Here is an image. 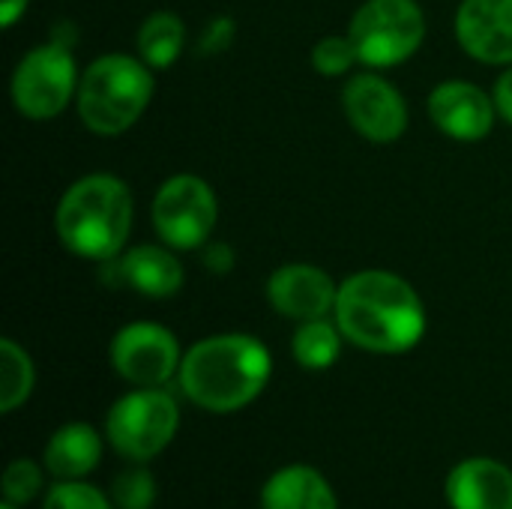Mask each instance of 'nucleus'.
I'll list each match as a JSON object with an SVG mask.
<instances>
[{"instance_id":"f257e3e1","label":"nucleus","mask_w":512,"mask_h":509,"mask_svg":"<svg viewBox=\"0 0 512 509\" xmlns=\"http://www.w3.org/2000/svg\"><path fill=\"white\" fill-rule=\"evenodd\" d=\"M336 327L372 354H405L426 333V309L417 291L384 270H363L336 294Z\"/></svg>"},{"instance_id":"f03ea898","label":"nucleus","mask_w":512,"mask_h":509,"mask_svg":"<svg viewBox=\"0 0 512 509\" xmlns=\"http://www.w3.org/2000/svg\"><path fill=\"white\" fill-rule=\"evenodd\" d=\"M273 372L270 351L243 333L210 336L192 345L180 363V390L198 408L213 414H231L252 405Z\"/></svg>"},{"instance_id":"7ed1b4c3","label":"nucleus","mask_w":512,"mask_h":509,"mask_svg":"<svg viewBox=\"0 0 512 509\" xmlns=\"http://www.w3.org/2000/svg\"><path fill=\"white\" fill-rule=\"evenodd\" d=\"M132 228L129 186L111 174L81 177L66 189L57 207V234L63 246L90 261H111Z\"/></svg>"},{"instance_id":"20e7f679","label":"nucleus","mask_w":512,"mask_h":509,"mask_svg":"<svg viewBox=\"0 0 512 509\" xmlns=\"http://www.w3.org/2000/svg\"><path fill=\"white\" fill-rule=\"evenodd\" d=\"M153 75L144 60L105 54L78 81V114L96 135H120L147 111Z\"/></svg>"},{"instance_id":"39448f33","label":"nucleus","mask_w":512,"mask_h":509,"mask_svg":"<svg viewBox=\"0 0 512 509\" xmlns=\"http://www.w3.org/2000/svg\"><path fill=\"white\" fill-rule=\"evenodd\" d=\"M180 408L162 387H138L120 396L105 420V438L129 462L156 459L177 435Z\"/></svg>"},{"instance_id":"423d86ee","label":"nucleus","mask_w":512,"mask_h":509,"mask_svg":"<svg viewBox=\"0 0 512 509\" xmlns=\"http://www.w3.org/2000/svg\"><path fill=\"white\" fill-rule=\"evenodd\" d=\"M360 63L399 66L408 60L426 36L423 9L414 0H366L348 27Z\"/></svg>"},{"instance_id":"0eeeda50","label":"nucleus","mask_w":512,"mask_h":509,"mask_svg":"<svg viewBox=\"0 0 512 509\" xmlns=\"http://www.w3.org/2000/svg\"><path fill=\"white\" fill-rule=\"evenodd\" d=\"M219 204L213 189L195 174L165 180L153 198V225L171 249H198L216 228Z\"/></svg>"},{"instance_id":"6e6552de","label":"nucleus","mask_w":512,"mask_h":509,"mask_svg":"<svg viewBox=\"0 0 512 509\" xmlns=\"http://www.w3.org/2000/svg\"><path fill=\"white\" fill-rule=\"evenodd\" d=\"M78 75L75 60L66 45L48 42L33 48L12 75V102L15 108L30 120H48L57 117L72 93H75Z\"/></svg>"},{"instance_id":"1a4fd4ad","label":"nucleus","mask_w":512,"mask_h":509,"mask_svg":"<svg viewBox=\"0 0 512 509\" xmlns=\"http://www.w3.org/2000/svg\"><path fill=\"white\" fill-rule=\"evenodd\" d=\"M180 363L174 333L159 324H129L111 342V366L132 387H162L180 372Z\"/></svg>"},{"instance_id":"9d476101","label":"nucleus","mask_w":512,"mask_h":509,"mask_svg":"<svg viewBox=\"0 0 512 509\" xmlns=\"http://www.w3.org/2000/svg\"><path fill=\"white\" fill-rule=\"evenodd\" d=\"M342 105L348 123L375 144H390L402 138L408 126V108L399 90L378 75H354L345 84Z\"/></svg>"},{"instance_id":"9b49d317","label":"nucleus","mask_w":512,"mask_h":509,"mask_svg":"<svg viewBox=\"0 0 512 509\" xmlns=\"http://www.w3.org/2000/svg\"><path fill=\"white\" fill-rule=\"evenodd\" d=\"M495 99H489L477 84L447 81L429 96L432 123L456 141H480L495 126Z\"/></svg>"},{"instance_id":"f8f14e48","label":"nucleus","mask_w":512,"mask_h":509,"mask_svg":"<svg viewBox=\"0 0 512 509\" xmlns=\"http://www.w3.org/2000/svg\"><path fill=\"white\" fill-rule=\"evenodd\" d=\"M336 294L339 288L333 285V279L312 264H285L267 282V297L273 309L294 321L327 318L330 309H336Z\"/></svg>"},{"instance_id":"ddd939ff","label":"nucleus","mask_w":512,"mask_h":509,"mask_svg":"<svg viewBox=\"0 0 512 509\" xmlns=\"http://www.w3.org/2000/svg\"><path fill=\"white\" fill-rule=\"evenodd\" d=\"M456 36L474 60L512 63V0H465Z\"/></svg>"},{"instance_id":"4468645a","label":"nucleus","mask_w":512,"mask_h":509,"mask_svg":"<svg viewBox=\"0 0 512 509\" xmlns=\"http://www.w3.org/2000/svg\"><path fill=\"white\" fill-rule=\"evenodd\" d=\"M105 282L114 288H132L153 300H165L183 288V267L162 246H135L105 267Z\"/></svg>"},{"instance_id":"2eb2a0df","label":"nucleus","mask_w":512,"mask_h":509,"mask_svg":"<svg viewBox=\"0 0 512 509\" xmlns=\"http://www.w3.org/2000/svg\"><path fill=\"white\" fill-rule=\"evenodd\" d=\"M453 509H512V471L498 459H465L444 483Z\"/></svg>"},{"instance_id":"dca6fc26","label":"nucleus","mask_w":512,"mask_h":509,"mask_svg":"<svg viewBox=\"0 0 512 509\" xmlns=\"http://www.w3.org/2000/svg\"><path fill=\"white\" fill-rule=\"evenodd\" d=\"M264 509H339L336 492L312 465H285L261 489Z\"/></svg>"},{"instance_id":"f3484780","label":"nucleus","mask_w":512,"mask_h":509,"mask_svg":"<svg viewBox=\"0 0 512 509\" xmlns=\"http://www.w3.org/2000/svg\"><path fill=\"white\" fill-rule=\"evenodd\" d=\"M42 459L54 480H84L102 459V438L87 423H66L51 435Z\"/></svg>"},{"instance_id":"a211bd4d","label":"nucleus","mask_w":512,"mask_h":509,"mask_svg":"<svg viewBox=\"0 0 512 509\" xmlns=\"http://www.w3.org/2000/svg\"><path fill=\"white\" fill-rule=\"evenodd\" d=\"M186 42V27L174 12H156L150 15L138 30V54L150 69L171 66Z\"/></svg>"},{"instance_id":"6ab92c4d","label":"nucleus","mask_w":512,"mask_h":509,"mask_svg":"<svg viewBox=\"0 0 512 509\" xmlns=\"http://www.w3.org/2000/svg\"><path fill=\"white\" fill-rule=\"evenodd\" d=\"M291 348H294V360L303 369H312V372L330 369L339 360V351H342V330L333 327L324 318L303 321V327L294 333Z\"/></svg>"},{"instance_id":"aec40b11","label":"nucleus","mask_w":512,"mask_h":509,"mask_svg":"<svg viewBox=\"0 0 512 509\" xmlns=\"http://www.w3.org/2000/svg\"><path fill=\"white\" fill-rule=\"evenodd\" d=\"M33 363L27 357V351L21 345H15L12 339L0 342V411L12 414L15 408H21L30 393H33Z\"/></svg>"},{"instance_id":"412c9836","label":"nucleus","mask_w":512,"mask_h":509,"mask_svg":"<svg viewBox=\"0 0 512 509\" xmlns=\"http://www.w3.org/2000/svg\"><path fill=\"white\" fill-rule=\"evenodd\" d=\"M156 495H159L156 480L141 465H132V468L120 471L111 480V504H114V509H153Z\"/></svg>"},{"instance_id":"4be33fe9","label":"nucleus","mask_w":512,"mask_h":509,"mask_svg":"<svg viewBox=\"0 0 512 509\" xmlns=\"http://www.w3.org/2000/svg\"><path fill=\"white\" fill-rule=\"evenodd\" d=\"M42 509H114V504L111 495L84 480H57V486L48 489Z\"/></svg>"},{"instance_id":"5701e85b","label":"nucleus","mask_w":512,"mask_h":509,"mask_svg":"<svg viewBox=\"0 0 512 509\" xmlns=\"http://www.w3.org/2000/svg\"><path fill=\"white\" fill-rule=\"evenodd\" d=\"M42 468L30 459H15L3 474V504L24 507L42 492Z\"/></svg>"},{"instance_id":"b1692460","label":"nucleus","mask_w":512,"mask_h":509,"mask_svg":"<svg viewBox=\"0 0 512 509\" xmlns=\"http://www.w3.org/2000/svg\"><path fill=\"white\" fill-rule=\"evenodd\" d=\"M357 48L351 42V36H324L315 48H312V66L333 78V75H345L354 63H357Z\"/></svg>"},{"instance_id":"393cba45","label":"nucleus","mask_w":512,"mask_h":509,"mask_svg":"<svg viewBox=\"0 0 512 509\" xmlns=\"http://www.w3.org/2000/svg\"><path fill=\"white\" fill-rule=\"evenodd\" d=\"M234 39V21L231 18H216L210 21V27L204 30V39H201V51L204 54H219L231 45Z\"/></svg>"},{"instance_id":"a878e982","label":"nucleus","mask_w":512,"mask_h":509,"mask_svg":"<svg viewBox=\"0 0 512 509\" xmlns=\"http://www.w3.org/2000/svg\"><path fill=\"white\" fill-rule=\"evenodd\" d=\"M495 105H498V114H504V120L512 126V69L504 72V78L495 87Z\"/></svg>"},{"instance_id":"bb28decb","label":"nucleus","mask_w":512,"mask_h":509,"mask_svg":"<svg viewBox=\"0 0 512 509\" xmlns=\"http://www.w3.org/2000/svg\"><path fill=\"white\" fill-rule=\"evenodd\" d=\"M204 261H207V267L216 273H225V270H231V264H234V255H231V249L225 246V243H213L210 249H207V255H204Z\"/></svg>"},{"instance_id":"cd10ccee","label":"nucleus","mask_w":512,"mask_h":509,"mask_svg":"<svg viewBox=\"0 0 512 509\" xmlns=\"http://www.w3.org/2000/svg\"><path fill=\"white\" fill-rule=\"evenodd\" d=\"M24 6H27V0H0V24L9 27L24 12Z\"/></svg>"},{"instance_id":"c85d7f7f","label":"nucleus","mask_w":512,"mask_h":509,"mask_svg":"<svg viewBox=\"0 0 512 509\" xmlns=\"http://www.w3.org/2000/svg\"><path fill=\"white\" fill-rule=\"evenodd\" d=\"M0 509H18V507H12V504H3V507Z\"/></svg>"}]
</instances>
